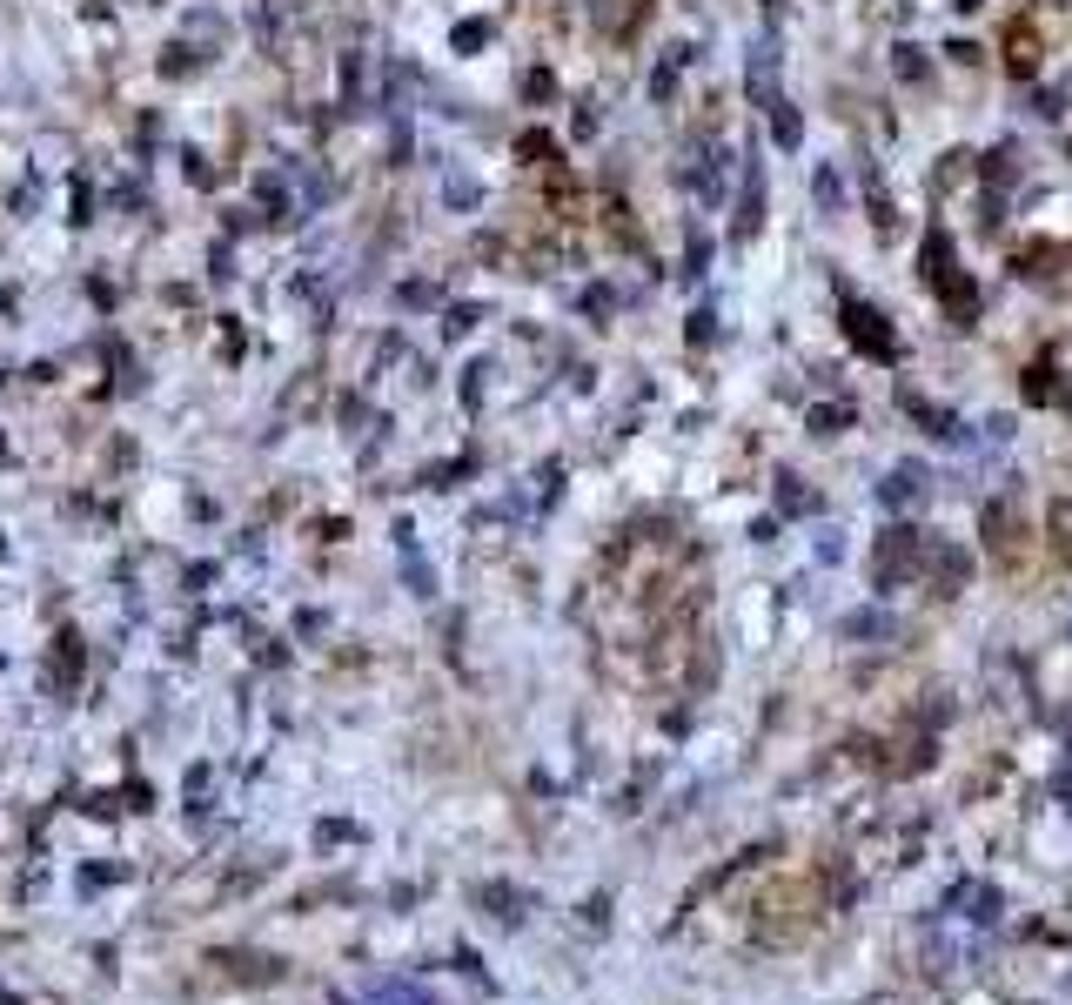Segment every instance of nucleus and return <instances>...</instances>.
<instances>
[{"label":"nucleus","instance_id":"obj_14","mask_svg":"<svg viewBox=\"0 0 1072 1005\" xmlns=\"http://www.w3.org/2000/svg\"><path fill=\"white\" fill-rule=\"evenodd\" d=\"M838 201H845V188H838V175H831V168H818V208H838Z\"/></svg>","mask_w":1072,"mask_h":1005},{"label":"nucleus","instance_id":"obj_10","mask_svg":"<svg viewBox=\"0 0 1072 1005\" xmlns=\"http://www.w3.org/2000/svg\"><path fill=\"white\" fill-rule=\"evenodd\" d=\"M342 101H349V108H362V54H349V61H342Z\"/></svg>","mask_w":1072,"mask_h":1005},{"label":"nucleus","instance_id":"obj_8","mask_svg":"<svg viewBox=\"0 0 1072 1005\" xmlns=\"http://www.w3.org/2000/svg\"><path fill=\"white\" fill-rule=\"evenodd\" d=\"M851 637H892V617L885 610H858V617H845Z\"/></svg>","mask_w":1072,"mask_h":1005},{"label":"nucleus","instance_id":"obj_4","mask_svg":"<svg viewBox=\"0 0 1072 1005\" xmlns=\"http://www.w3.org/2000/svg\"><path fill=\"white\" fill-rule=\"evenodd\" d=\"M925 490V469L918 463H898L892 476H885V503H905V496H918Z\"/></svg>","mask_w":1072,"mask_h":1005},{"label":"nucleus","instance_id":"obj_6","mask_svg":"<svg viewBox=\"0 0 1072 1005\" xmlns=\"http://www.w3.org/2000/svg\"><path fill=\"white\" fill-rule=\"evenodd\" d=\"M999 912H1005V892L999 885H972V925H999Z\"/></svg>","mask_w":1072,"mask_h":1005},{"label":"nucleus","instance_id":"obj_9","mask_svg":"<svg viewBox=\"0 0 1072 1005\" xmlns=\"http://www.w3.org/2000/svg\"><path fill=\"white\" fill-rule=\"evenodd\" d=\"M778 503H784L791 516H798V510H818V496H811V490H798V476H778Z\"/></svg>","mask_w":1072,"mask_h":1005},{"label":"nucleus","instance_id":"obj_18","mask_svg":"<svg viewBox=\"0 0 1072 1005\" xmlns=\"http://www.w3.org/2000/svg\"><path fill=\"white\" fill-rule=\"evenodd\" d=\"M711 322H717V315H711V309H697V315H691V342H711V335H717V329H711Z\"/></svg>","mask_w":1072,"mask_h":1005},{"label":"nucleus","instance_id":"obj_15","mask_svg":"<svg viewBox=\"0 0 1072 1005\" xmlns=\"http://www.w3.org/2000/svg\"><path fill=\"white\" fill-rule=\"evenodd\" d=\"M898 74H905V81H925L932 67H925V54H918V47H898Z\"/></svg>","mask_w":1072,"mask_h":1005},{"label":"nucleus","instance_id":"obj_16","mask_svg":"<svg viewBox=\"0 0 1072 1005\" xmlns=\"http://www.w3.org/2000/svg\"><path fill=\"white\" fill-rule=\"evenodd\" d=\"M1052 530H1059V550H1072V503H1052Z\"/></svg>","mask_w":1072,"mask_h":1005},{"label":"nucleus","instance_id":"obj_12","mask_svg":"<svg viewBox=\"0 0 1072 1005\" xmlns=\"http://www.w3.org/2000/svg\"><path fill=\"white\" fill-rule=\"evenodd\" d=\"M845 423H851V409H811V429H818V436H838Z\"/></svg>","mask_w":1072,"mask_h":1005},{"label":"nucleus","instance_id":"obj_11","mask_svg":"<svg viewBox=\"0 0 1072 1005\" xmlns=\"http://www.w3.org/2000/svg\"><path fill=\"white\" fill-rule=\"evenodd\" d=\"M483 376H490V362H469L463 369V402L469 409H483Z\"/></svg>","mask_w":1072,"mask_h":1005},{"label":"nucleus","instance_id":"obj_17","mask_svg":"<svg viewBox=\"0 0 1072 1005\" xmlns=\"http://www.w3.org/2000/svg\"><path fill=\"white\" fill-rule=\"evenodd\" d=\"M483 41H490V27H483V21H469V27H456V47H483Z\"/></svg>","mask_w":1072,"mask_h":1005},{"label":"nucleus","instance_id":"obj_3","mask_svg":"<svg viewBox=\"0 0 1072 1005\" xmlns=\"http://www.w3.org/2000/svg\"><path fill=\"white\" fill-rule=\"evenodd\" d=\"M483 329V302H456V309L443 315V342H463V335Z\"/></svg>","mask_w":1072,"mask_h":1005},{"label":"nucleus","instance_id":"obj_2","mask_svg":"<svg viewBox=\"0 0 1072 1005\" xmlns=\"http://www.w3.org/2000/svg\"><path fill=\"white\" fill-rule=\"evenodd\" d=\"M851 342H865L871 356H892V335L878 329V315H871V309H851Z\"/></svg>","mask_w":1072,"mask_h":1005},{"label":"nucleus","instance_id":"obj_7","mask_svg":"<svg viewBox=\"0 0 1072 1005\" xmlns=\"http://www.w3.org/2000/svg\"><path fill=\"white\" fill-rule=\"evenodd\" d=\"M959 577H972V557H965V550H938V590L952 597V590H959Z\"/></svg>","mask_w":1072,"mask_h":1005},{"label":"nucleus","instance_id":"obj_1","mask_svg":"<svg viewBox=\"0 0 1072 1005\" xmlns=\"http://www.w3.org/2000/svg\"><path fill=\"white\" fill-rule=\"evenodd\" d=\"M443 201L456 208V215H476V208H483V181H476V175H449L443 181Z\"/></svg>","mask_w":1072,"mask_h":1005},{"label":"nucleus","instance_id":"obj_5","mask_svg":"<svg viewBox=\"0 0 1072 1005\" xmlns=\"http://www.w3.org/2000/svg\"><path fill=\"white\" fill-rule=\"evenodd\" d=\"M771 134H778V148H798L804 141V121H798L791 101H771Z\"/></svg>","mask_w":1072,"mask_h":1005},{"label":"nucleus","instance_id":"obj_13","mask_svg":"<svg viewBox=\"0 0 1072 1005\" xmlns=\"http://www.w3.org/2000/svg\"><path fill=\"white\" fill-rule=\"evenodd\" d=\"M396 302H402V309H429V302H436V289H429V282H402Z\"/></svg>","mask_w":1072,"mask_h":1005}]
</instances>
